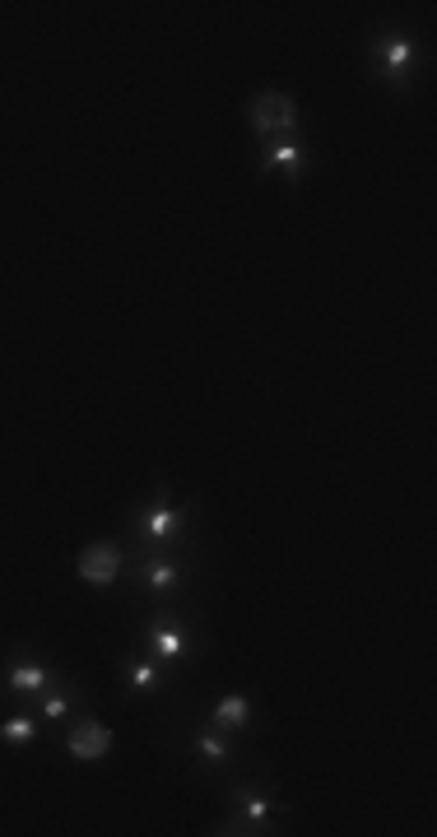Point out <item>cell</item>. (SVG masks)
Instances as JSON below:
<instances>
[{
	"mask_svg": "<svg viewBox=\"0 0 437 837\" xmlns=\"http://www.w3.org/2000/svg\"><path fill=\"white\" fill-rule=\"evenodd\" d=\"M293 98H284V93H261V98H251V126L256 131H284V126H293Z\"/></svg>",
	"mask_w": 437,
	"mask_h": 837,
	"instance_id": "6da1fadb",
	"label": "cell"
},
{
	"mask_svg": "<svg viewBox=\"0 0 437 837\" xmlns=\"http://www.w3.org/2000/svg\"><path fill=\"white\" fill-rule=\"evenodd\" d=\"M116 568H121V554H116L112 545H93L89 554L79 558V577L93 581V586H107V581L116 577Z\"/></svg>",
	"mask_w": 437,
	"mask_h": 837,
	"instance_id": "7a4b0ae2",
	"label": "cell"
},
{
	"mask_svg": "<svg viewBox=\"0 0 437 837\" xmlns=\"http://www.w3.org/2000/svg\"><path fill=\"white\" fill-rule=\"evenodd\" d=\"M107 749H112V735H107L98 721L75 725V735H70V754H75V759H102Z\"/></svg>",
	"mask_w": 437,
	"mask_h": 837,
	"instance_id": "3957f363",
	"label": "cell"
},
{
	"mask_svg": "<svg viewBox=\"0 0 437 837\" xmlns=\"http://www.w3.org/2000/svg\"><path fill=\"white\" fill-rule=\"evenodd\" d=\"M149 642H154V651H163V656H181V651H186V637H181L177 628H154Z\"/></svg>",
	"mask_w": 437,
	"mask_h": 837,
	"instance_id": "277c9868",
	"label": "cell"
},
{
	"mask_svg": "<svg viewBox=\"0 0 437 837\" xmlns=\"http://www.w3.org/2000/svg\"><path fill=\"white\" fill-rule=\"evenodd\" d=\"M177 521H181L177 512H145V535H154V540H168L172 530H177Z\"/></svg>",
	"mask_w": 437,
	"mask_h": 837,
	"instance_id": "5b68a950",
	"label": "cell"
},
{
	"mask_svg": "<svg viewBox=\"0 0 437 837\" xmlns=\"http://www.w3.org/2000/svg\"><path fill=\"white\" fill-rule=\"evenodd\" d=\"M47 684V670L42 665H19L10 675V689H23V693H33V689H42Z\"/></svg>",
	"mask_w": 437,
	"mask_h": 837,
	"instance_id": "8992f818",
	"label": "cell"
},
{
	"mask_svg": "<svg viewBox=\"0 0 437 837\" xmlns=\"http://www.w3.org/2000/svg\"><path fill=\"white\" fill-rule=\"evenodd\" d=\"M214 721L219 725H242L247 721V703H242V698H224V703L214 707Z\"/></svg>",
	"mask_w": 437,
	"mask_h": 837,
	"instance_id": "52a82bcc",
	"label": "cell"
},
{
	"mask_svg": "<svg viewBox=\"0 0 437 837\" xmlns=\"http://www.w3.org/2000/svg\"><path fill=\"white\" fill-rule=\"evenodd\" d=\"M265 167H284V172H298V167H303V149H293V145L275 149V154L265 158Z\"/></svg>",
	"mask_w": 437,
	"mask_h": 837,
	"instance_id": "ba28073f",
	"label": "cell"
},
{
	"mask_svg": "<svg viewBox=\"0 0 437 837\" xmlns=\"http://www.w3.org/2000/svg\"><path fill=\"white\" fill-rule=\"evenodd\" d=\"M386 61H391V70H405L414 61V47L405 42V37H391V42H386Z\"/></svg>",
	"mask_w": 437,
	"mask_h": 837,
	"instance_id": "9c48e42d",
	"label": "cell"
},
{
	"mask_svg": "<svg viewBox=\"0 0 437 837\" xmlns=\"http://www.w3.org/2000/svg\"><path fill=\"white\" fill-rule=\"evenodd\" d=\"M172 577H177V572H172V563H149V568H145V581H149V586H168Z\"/></svg>",
	"mask_w": 437,
	"mask_h": 837,
	"instance_id": "30bf717a",
	"label": "cell"
},
{
	"mask_svg": "<svg viewBox=\"0 0 437 837\" xmlns=\"http://www.w3.org/2000/svg\"><path fill=\"white\" fill-rule=\"evenodd\" d=\"M131 684H135V689H154V684H158L154 665H135V670H131Z\"/></svg>",
	"mask_w": 437,
	"mask_h": 837,
	"instance_id": "8fae6325",
	"label": "cell"
},
{
	"mask_svg": "<svg viewBox=\"0 0 437 837\" xmlns=\"http://www.w3.org/2000/svg\"><path fill=\"white\" fill-rule=\"evenodd\" d=\"M200 754H205V759H214V763H219V759H228V744H219L214 735H205V740H200Z\"/></svg>",
	"mask_w": 437,
	"mask_h": 837,
	"instance_id": "7c38bea8",
	"label": "cell"
},
{
	"mask_svg": "<svg viewBox=\"0 0 437 837\" xmlns=\"http://www.w3.org/2000/svg\"><path fill=\"white\" fill-rule=\"evenodd\" d=\"M5 735L10 740H28L33 735V721H5Z\"/></svg>",
	"mask_w": 437,
	"mask_h": 837,
	"instance_id": "4fadbf2b",
	"label": "cell"
}]
</instances>
